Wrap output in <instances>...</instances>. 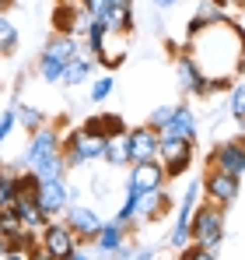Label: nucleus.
Wrapping results in <instances>:
<instances>
[{
  "mask_svg": "<svg viewBox=\"0 0 245 260\" xmlns=\"http://www.w3.org/2000/svg\"><path fill=\"white\" fill-rule=\"evenodd\" d=\"M25 169L39 176V183L49 179H63L67 162H63V148H60V130L56 127H35L32 141L25 148Z\"/></svg>",
  "mask_w": 245,
  "mask_h": 260,
  "instance_id": "1",
  "label": "nucleus"
},
{
  "mask_svg": "<svg viewBox=\"0 0 245 260\" xmlns=\"http://www.w3.org/2000/svg\"><path fill=\"white\" fill-rule=\"evenodd\" d=\"M60 148H63L67 169H81V166H91V162H98V158L105 155V137L77 127V130L60 134Z\"/></svg>",
  "mask_w": 245,
  "mask_h": 260,
  "instance_id": "2",
  "label": "nucleus"
},
{
  "mask_svg": "<svg viewBox=\"0 0 245 260\" xmlns=\"http://www.w3.org/2000/svg\"><path fill=\"white\" fill-rule=\"evenodd\" d=\"M189 236L193 243H200L203 250L217 253L221 239H224V208L207 201V204H196L193 208V221H189Z\"/></svg>",
  "mask_w": 245,
  "mask_h": 260,
  "instance_id": "3",
  "label": "nucleus"
},
{
  "mask_svg": "<svg viewBox=\"0 0 245 260\" xmlns=\"http://www.w3.org/2000/svg\"><path fill=\"white\" fill-rule=\"evenodd\" d=\"M77 36H63V32H53V39L42 46L39 56V78L42 81H63V67L77 56Z\"/></svg>",
  "mask_w": 245,
  "mask_h": 260,
  "instance_id": "4",
  "label": "nucleus"
},
{
  "mask_svg": "<svg viewBox=\"0 0 245 260\" xmlns=\"http://www.w3.org/2000/svg\"><path fill=\"white\" fill-rule=\"evenodd\" d=\"M161 137H158V158H161L165 166V176L168 179H175V176L189 173V166H193V144L196 141H186V137H175V134H165L158 130Z\"/></svg>",
  "mask_w": 245,
  "mask_h": 260,
  "instance_id": "5",
  "label": "nucleus"
},
{
  "mask_svg": "<svg viewBox=\"0 0 245 260\" xmlns=\"http://www.w3.org/2000/svg\"><path fill=\"white\" fill-rule=\"evenodd\" d=\"M81 246V239L74 236V229L67 221H46L42 225V253L46 260H74Z\"/></svg>",
  "mask_w": 245,
  "mask_h": 260,
  "instance_id": "6",
  "label": "nucleus"
},
{
  "mask_svg": "<svg viewBox=\"0 0 245 260\" xmlns=\"http://www.w3.org/2000/svg\"><path fill=\"white\" fill-rule=\"evenodd\" d=\"M175 78H179V88L186 95H193V99H210L214 95V78H207L189 53L175 56Z\"/></svg>",
  "mask_w": 245,
  "mask_h": 260,
  "instance_id": "7",
  "label": "nucleus"
},
{
  "mask_svg": "<svg viewBox=\"0 0 245 260\" xmlns=\"http://www.w3.org/2000/svg\"><path fill=\"white\" fill-rule=\"evenodd\" d=\"M35 201H39V208L46 211L49 218L63 215L67 211V204L74 201V186H67L63 179H49V183H39V190H35Z\"/></svg>",
  "mask_w": 245,
  "mask_h": 260,
  "instance_id": "8",
  "label": "nucleus"
},
{
  "mask_svg": "<svg viewBox=\"0 0 245 260\" xmlns=\"http://www.w3.org/2000/svg\"><path fill=\"white\" fill-rule=\"evenodd\" d=\"M210 169H221V173H231L242 179L245 173V141H221L214 151H210Z\"/></svg>",
  "mask_w": 245,
  "mask_h": 260,
  "instance_id": "9",
  "label": "nucleus"
},
{
  "mask_svg": "<svg viewBox=\"0 0 245 260\" xmlns=\"http://www.w3.org/2000/svg\"><path fill=\"white\" fill-rule=\"evenodd\" d=\"M168 183V176H165V166L161 158H147V162H133V169H130V190H137V193H147V190H158Z\"/></svg>",
  "mask_w": 245,
  "mask_h": 260,
  "instance_id": "10",
  "label": "nucleus"
},
{
  "mask_svg": "<svg viewBox=\"0 0 245 260\" xmlns=\"http://www.w3.org/2000/svg\"><path fill=\"white\" fill-rule=\"evenodd\" d=\"M172 211V193L158 186V190H147V193H140L137 197V225H147V221H161L165 215Z\"/></svg>",
  "mask_w": 245,
  "mask_h": 260,
  "instance_id": "11",
  "label": "nucleus"
},
{
  "mask_svg": "<svg viewBox=\"0 0 245 260\" xmlns=\"http://www.w3.org/2000/svg\"><path fill=\"white\" fill-rule=\"evenodd\" d=\"M203 190H207V201L228 208V204H235V197H238V176L221 173V169H210L207 179H203Z\"/></svg>",
  "mask_w": 245,
  "mask_h": 260,
  "instance_id": "12",
  "label": "nucleus"
},
{
  "mask_svg": "<svg viewBox=\"0 0 245 260\" xmlns=\"http://www.w3.org/2000/svg\"><path fill=\"white\" fill-rule=\"evenodd\" d=\"M126 229L119 225H112V221H105L102 229H98V236H95V246H98V253H105V257H116V260H126L133 257L130 253V243H126Z\"/></svg>",
  "mask_w": 245,
  "mask_h": 260,
  "instance_id": "13",
  "label": "nucleus"
},
{
  "mask_svg": "<svg viewBox=\"0 0 245 260\" xmlns=\"http://www.w3.org/2000/svg\"><path fill=\"white\" fill-rule=\"evenodd\" d=\"M67 225L74 229V236L81 239V243H95V236H98V229L105 225L98 211H91V208H81V204H67Z\"/></svg>",
  "mask_w": 245,
  "mask_h": 260,
  "instance_id": "14",
  "label": "nucleus"
},
{
  "mask_svg": "<svg viewBox=\"0 0 245 260\" xmlns=\"http://www.w3.org/2000/svg\"><path fill=\"white\" fill-rule=\"evenodd\" d=\"M158 130L151 127V123H144V127L130 130V155H133V162H147V158H158Z\"/></svg>",
  "mask_w": 245,
  "mask_h": 260,
  "instance_id": "15",
  "label": "nucleus"
},
{
  "mask_svg": "<svg viewBox=\"0 0 245 260\" xmlns=\"http://www.w3.org/2000/svg\"><path fill=\"white\" fill-rule=\"evenodd\" d=\"M112 169H123V166H133V155H130V130L123 134H112L105 137V155H102Z\"/></svg>",
  "mask_w": 245,
  "mask_h": 260,
  "instance_id": "16",
  "label": "nucleus"
},
{
  "mask_svg": "<svg viewBox=\"0 0 245 260\" xmlns=\"http://www.w3.org/2000/svg\"><path fill=\"white\" fill-rule=\"evenodd\" d=\"M14 208H18V215L25 221V229H35V232H39L42 225L49 221V215L42 211L39 201H35V193H18V197H14Z\"/></svg>",
  "mask_w": 245,
  "mask_h": 260,
  "instance_id": "17",
  "label": "nucleus"
},
{
  "mask_svg": "<svg viewBox=\"0 0 245 260\" xmlns=\"http://www.w3.org/2000/svg\"><path fill=\"white\" fill-rule=\"evenodd\" d=\"M165 134H175V137L196 141V116H193V109H189V106H175V113H172V120H168Z\"/></svg>",
  "mask_w": 245,
  "mask_h": 260,
  "instance_id": "18",
  "label": "nucleus"
},
{
  "mask_svg": "<svg viewBox=\"0 0 245 260\" xmlns=\"http://www.w3.org/2000/svg\"><path fill=\"white\" fill-rule=\"evenodd\" d=\"M91 63H95V56L88 53V49H77V56L63 67V81L67 85H81V81H88V74H91Z\"/></svg>",
  "mask_w": 245,
  "mask_h": 260,
  "instance_id": "19",
  "label": "nucleus"
},
{
  "mask_svg": "<svg viewBox=\"0 0 245 260\" xmlns=\"http://www.w3.org/2000/svg\"><path fill=\"white\" fill-rule=\"evenodd\" d=\"M84 130H91L98 137H112V134H123L126 123H123V116H116V113H98V116L84 120Z\"/></svg>",
  "mask_w": 245,
  "mask_h": 260,
  "instance_id": "20",
  "label": "nucleus"
},
{
  "mask_svg": "<svg viewBox=\"0 0 245 260\" xmlns=\"http://www.w3.org/2000/svg\"><path fill=\"white\" fill-rule=\"evenodd\" d=\"M102 21H105L109 32H119V36H123V32L133 28V7H105Z\"/></svg>",
  "mask_w": 245,
  "mask_h": 260,
  "instance_id": "21",
  "label": "nucleus"
},
{
  "mask_svg": "<svg viewBox=\"0 0 245 260\" xmlns=\"http://www.w3.org/2000/svg\"><path fill=\"white\" fill-rule=\"evenodd\" d=\"M109 36H112V32H109ZM109 36H105V43H102V49H98L95 63H102L105 71H116L123 60H126V49H123V46H116L112 39H109Z\"/></svg>",
  "mask_w": 245,
  "mask_h": 260,
  "instance_id": "22",
  "label": "nucleus"
},
{
  "mask_svg": "<svg viewBox=\"0 0 245 260\" xmlns=\"http://www.w3.org/2000/svg\"><path fill=\"white\" fill-rule=\"evenodd\" d=\"M25 229V221H21V215H18V208L14 204H0V236H18Z\"/></svg>",
  "mask_w": 245,
  "mask_h": 260,
  "instance_id": "23",
  "label": "nucleus"
},
{
  "mask_svg": "<svg viewBox=\"0 0 245 260\" xmlns=\"http://www.w3.org/2000/svg\"><path fill=\"white\" fill-rule=\"evenodd\" d=\"M18 49V28L7 14H0V56H11Z\"/></svg>",
  "mask_w": 245,
  "mask_h": 260,
  "instance_id": "24",
  "label": "nucleus"
},
{
  "mask_svg": "<svg viewBox=\"0 0 245 260\" xmlns=\"http://www.w3.org/2000/svg\"><path fill=\"white\" fill-rule=\"evenodd\" d=\"M196 18H200L203 25H217V21H228L224 7H221V4H214V0H200V4H196Z\"/></svg>",
  "mask_w": 245,
  "mask_h": 260,
  "instance_id": "25",
  "label": "nucleus"
},
{
  "mask_svg": "<svg viewBox=\"0 0 245 260\" xmlns=\"http://www.w3.org/2000/svg\"><path fill=\"white\" fill-rule=\"evenodd\" d=\"M228 116L245 123V81L242 85H231V95H228Z\"/></svg>",
  "mask_w": 245,
  "mask_h": 260,
  "instance_id": "26",
  "label": "nucleus"
},
{
  "mask_svg": "<svg viewBox=\"0 0 245 260\" xmlns=\"http://www.w3.org/2000/svg\"><path fill=\"white\" fill-rule=\"evenodd\" d=\"M14 113H18V123H21L25 130L42 127V113L39 109H32V106H14Z\"/></svg>",
  "mask_w": 245,
  "mask_h": 260,
  "instance_id": "27",
  "label": "nucleus"
},
{
  "mask_svg": "<svg viewBox=\"0 0 245 260\" xmlns=\"http://www.w3.org/2000/svg\"><path fill=\"white\" fill-rule=\"evenodd\" d=\"M112 74H102V78H95V85H91V102H105L109 95H112Z\"/></svg>",
  "mask_w": 245,
  "mask_h": 260,
  "instance_id": "28",
  "label": "nucleus"
},
{
  "mask_svg": "<svg viewBox=\"0 0 245 260\" xmlns=\"http://www.w3.org/2000/svg\"><path fill=\"white\" fill-rule=\"evenodd\" d=\"M14 127H18V113H14V106H11V109L0 113V144L7 141V134H11Z\"/></svg>",
  "mask_w": 245,
  "mask_h": 260,
  "instance_id": "29",
  "label": "nucleus"
},
{
  "mask_svg": "<svg viewBox=\"0 0 245 260\" xmlns=\"http://www.w3.org/2000/svg\"><path fill=\"white\" fill-rule=\"evenodd\" d=\"M172 113H175V106H161V109H154V113H151V120H147V123H151L154 130H165V127H168V120H172Z\"/></svg>",
  "mask_w": 245,
  "mask_h": 260,
  "instance_id": "30",
  "label": "nucleus"
},
{
  "mask_svg": "<svg viewBox=\"0 0 245 260\" xmlns=\"http://www.w3.org/2000/svg\"><path fill=\"white\" fill-rule=\"evenodd\" d=\"M88 14H95V18H102L105 14V7H109V0H77Z\"/></svg>",
  "mask_w": 245,
  "mask_h": 260,
  "instance_id": "31",
  "label": "nucleus"
},
{
  "mask_svg": "<svg viewBox=\"0 0 245 260\" xmlns=\"http://www.w3.org/2000/svg\"><path fill=\"white\" fill-rule=\"evenodd\" d=\"M0 260H11V243H7V236H0Z\"/></svg>",
  "mask_w": 245,
  "mask_h": 260,
  "instance_id": "32",
  "label": "nucleus"
},
{
  "mask_svg": "<svg viewBox=\"0 0 245 260\" xmlns=\"http://www.w3.org/2000/svg\"><path fill=\"white\" fill-rule=\"evenodd\" d=\"M133 257H137V260H151V257H154V250H137Z\"/></svg>",
  "mask_w": 245,
  "mask_h": 260,
  "instance_id": "33",
  "label": "nucleus"
},
{
  "mask_svg": "<svg viewBox=\"0 0 245 260\" xmlns=\"http://www.w3.org/2000/svg\"><path fill=\"white\" fill-rule=\"evenodd\" d=\"M109 7H133V0H109Z\"/></svg>",
  "mask_w": 245,
  "mask_h": 260,
  "instance_id": "34",
  "label": "nucleus"
},
{
  "mask_svg": "<svg viewBox=\"0 0 245 260\" xmlns=\"http://www.w3.org/2000/svg\"><path fill=\"white\" fill-rule=\"evenodd\" d=\"M154 7H172V4H179V0H151Z\"/></svg>",
  "mask_w": 245,
  "mask_h": 260,
  "instance_id": "35",
  "label": "nucleus"
},
{
  "mask_svg": "<svg viewBox=\"0 0 245 260\" xmlns=\"http://www.w3.org/2000/svg\"><path fill=\"white\" fill-rule=\"evenodd\" d=\"M7 7H14V0H0V14H4Z\"/></svg>",
  "mask_w": 245,
  "mask_h": 260,
  "instance_id": "36",
  "label": "nucleus"
},
{
  "mask_svg": "<svg viewBox=\"0 0 245 260\" xmlns=\"http://www.w3.org/2000/svg\"><path fill=\"white\" fill-rule=\"evenodd\" d=\"M0 173H4V166H0Z\"/></svg>",
  "mask_w": 245,
  "mask_h": 260,
  "instance_id": "37",
  "label": "nucleus"
}]
</instances>
